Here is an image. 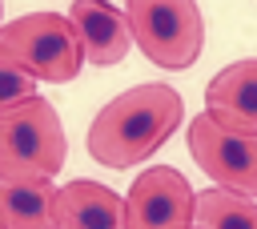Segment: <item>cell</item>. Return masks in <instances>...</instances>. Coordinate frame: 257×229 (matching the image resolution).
Masks as SVG:
<instances>
[{
	"label": "cell",
	"mask_w": 257,
	"mask_h": 229,
	"mask_svg": "<svg viewBox=\"0 0 257 229\" xmlns=\"http://www.w3.org/2000/svg\"><path fill=\"white\" fill-rule=\"evenodd\" d=\"M185 100L173 84L149 80L112 96L88 125V153L108 169H128L153 157L181 125Z\"/></svg>",
	"instance_id": "cell-1"
},
{
	"label": "cell",
	"mask_w": 257,
	"mask_h": 229,
	"mask_svg": "<svg viewBox=\"0 0 257 229\" xmlns=\"http://www.w3.org/2000/svg\"><path fill=\"white\" fill-rule=\"evenodd\" d=\"M64 125L44 96L0 108V181H52L64 169Z\"/></svg>",
	"instance_id": "cell-2"
},
{
	"label": "cell",
	"mask_w": 257,
	"mask_h": 229,
	"mask_svg": "<svg viewBox=\"0 0 257 229\" xmlns=\"http://www.w3.org/2000/svg\"><path fill=\"white\" fill-rule=\"evenodd\" d=\"M0 64L20 68L32 80L68 84L80 72L84 56H80V40H76L68 16L28 12V16L0 24Z\"/></svg>",
	"instance_id": "cell-3"
},
{
	"label": "cell",
	"mask_w": 257,
	"mask_h": 229,
	"mask_svg": "<svg viewBox=\"0 0 257 229\" xmlns=\"http://www.w3.org/2000/svg\"><path fill=\"white\" fill-rule=\"evenodd\" d=\"M133 44L161 68H193L205 48V20L197 0H124Z\"/></svg>",
	"instance_id": "cell-4"
},
{
	"label": "cell",
	"mask_w": 257,
	"mask_h": 229,
	"mask_svg": "<svg viewBox=\"0 0 257 229\" xmlns=\"http://www.w3.org/2000/svg\"><path fill=\"white\" fill-rule=\"evenodd\" d=\"M189 153L213 189L257 201V137L221 129L209 112L189 121Z\"/></svg>",
	"instance_id": "cell-5"
},
{
	"label": "cell",
	"mask_w": 257,
	"mask_h": 229,
	"mask_svg": "<svg viewBox=\"0 0 257 229\" xmlns=\"http://www.w3.org/2000/svg\"><path fill=\"white\" fill-rule=\"evenodd\" d=\"M193 185L173 165L145 169L124 201V229H193Z\"/></svg>",
	"instance_id": "cell-6"
},
{
	"label": "cell",
	"mask_w": 257,
	"mask_h": 229,
	"mask_svg": "<svg viewBox=\"0 0 257 229\" xmlns=\"http://www.w3.org/2000/svg\"><path fill=\"white\" fill-rule=\"evenodd\" d=\"M205 112L221 129L257 137V56L225 64L205 84Z\"/></svg>",
	"instance_id": "cell-7"
},
{
	"label": "cell",
	"mask_w": 257,
	"mask_h": 229,
	"mask_svg": "<svg viewBox=\"0 0 257 229\" xmlns=\"http://www.w3.org/2000/svg\"><path fill=\"white\" fill-rule=\"evenodd\" d=\"M68 24L80 40V56L96 68H112L124 60L133 36L124 24V12L112 8L108 0H72L68 8Z\"/></svg>",
	"instance_id": "cell-8"
},
{
	"label": "cell",
	"mask_w": 257,
	"mask_h": 229,
	"mask_svg": "<svg viewBox=\"0 0 257 229\" xmlns=\"http://www.w3.org/2000/svg\"><path fill=\"white\" fill-rule=\"evenodd\" d=\"M52 229H124V201L88 177H76L52 197Z\"/></svg>",
	"instance_id": "cell-9"
},
{
	"label": "cell",
	"mask_w": 257,
	"mask_h": 229,
	"mask_svg": "<svg viewBox=\"0 0 257 229\" xmlns=\"http://www.w3.org/2000/svg\"><path fill=\"white\" fill-rule=\"evenodd\" d=\"M52 181H0V229H52Z\"/></svg>",
	"instance_id": "cell-10"
},
{
	"label": "cell",
	"mask_w": 257,
	"mask_h": 229,
	"mask_svg": "<svg viewBox=\"0 0 257 229\" xmlns=\"http://www.w3.org/2000/svg\"><path fill=\"white\" fill-rule=\"evenodd\" d=\"M193 225L197 229H257V201L225 193V189H201L193 197Z\"/></svg>",
	"instance_id": "cell-11"
},
{
	"label": "cell",
	"mask_w": 257,
	"mask_h": 229,
	"mask_svg": "<svg viewBox=\"0 0 257 229\" xmlns=\"http://www.w3.org/2000/svg\"><path fill=\"white\" fill-rule=\"evenodd\" d=\"M28 96H36V80H32L28 72H20V68L0 64V108L20 104V100H28Z\"/></svg>",
	"instance_id": "cell-12"
},
{
	"label": "cell",
	"mask_w": 257,
	"mask_h": 229,
	"mask_svg": "<svg viewBox=\"0 0 257 229\" xmlns=\"http://www.w3.org/2000/svg\"><path fill=\"white\" fill-rule=\"evenodd\" d=\"M193 229H197V225H193Z\"/></svg>",
	"instance_id": "cell-13"
}]
</instances>
